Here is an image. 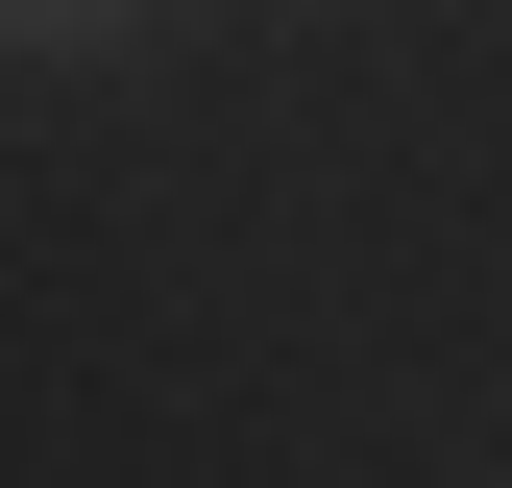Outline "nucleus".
Here are the masks:
<instances>
[{
    "mask_svg": "<svg viewBox=\"0 0 512 488\" xmlns=\"http://www.w3.org/2000/svg\"><path fill=\"white\" fill-rule=\"evenodd\" d=\"M147 25V0H0V49H49V74H74V49H122Z\"/></svg>",
    "mask_w": 512,
    "mask_h": 488,
    "instance_id": "1",
    "label": "nucleus"
}]
</instances>
